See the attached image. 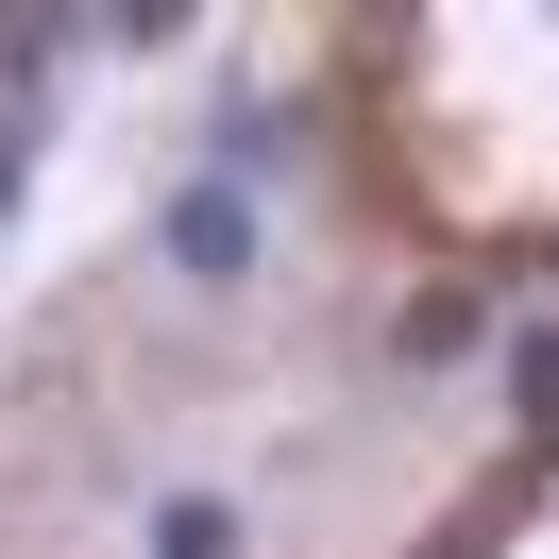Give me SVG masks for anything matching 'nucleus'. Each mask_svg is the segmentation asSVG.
Listing matches in <instances>:
<instances>
[{"label":"nucleus","instance_id":"7ed1b4c3","mask_svg":"<svg viewBox=\"0 0 559 559\" xmlns=\"http://www.w3.org/2000/svg\"><path fill=\"white\" fill-rule=\"evenodd\" d=\"M525 407L559 424V322H543V340H525Z\"/></svg>","mask_w":559,"mask_h":559},{"label":"nucleus","instance_id":"f257e3e1","mask_svg":"<svg viewBox=\"0 0 559 559\" xmlns=\"http://www.w3.org/2000/svg\"><path fill=\"white\" fill-rule=\"evenodd\" d=\"M170 254H187V272H238V254H254V204H238V187H187V204H170Z\"/></svg>","mask_w":559,"mask_h":559},{"label":"nucleus","instance_id":"f03ea898","mask_svg":"<svg viewBox=\"0 0 559 559\" xmlns=\"http://www.w3.org/2000/svg\"><path fill=\"white\" fill-rule=\"evenodd\" d=\"M153 559H238V509H204V491H187V509L153 525Z\"/></svg>","mask_w":559,"mask_h":559}]
</instances>
